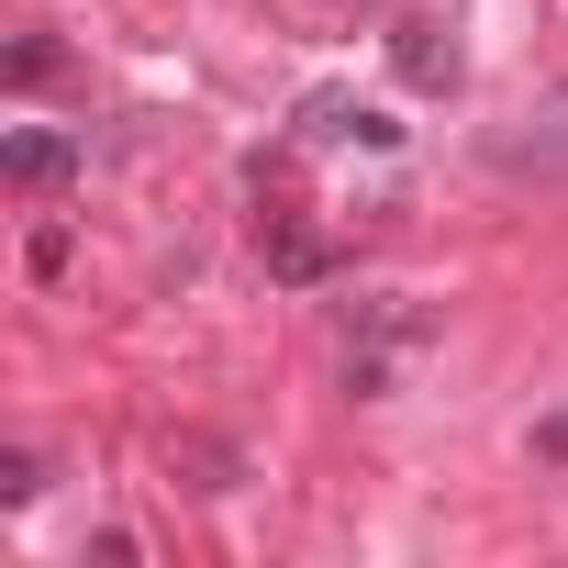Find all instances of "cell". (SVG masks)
<instances>
[{"mask_svg": "<svg viewBox=\"0 0 568 568\" xmlns=\"http://www.w3.org/2000/svg\"><path fill=\"white\" fill-rule=\"evenodd\" d=\"M390 357H402V346H346V390H357V402H390Z\"/></svg>", "mask_w": 568, "mask_h": 568, "instance_id": "9", "label": "cell"}, {"mask_svg": "<svg viewBox=\"0 0 568 568\" xmlns=\"http://www.w3.org/2000/svg\"><path fill=\"white\" fill-rule=\"evenodd\" d=\"M390 68H402V90H424V101H446V90L468 79V57H457V34H446L435 12H402V23H390Z\"/></svg>", "mask_w": 568, "mask_h": 568, "instance_id": "1", "label": "cell"}, {"mask_svg": "<svg viewBox=\"0 0 568 568\" xmlns=\"http://www.w3.org/2000/svg\"><path fill=\"white\" fill-rule=\"evenodd\" d=\"M23 267H34V278H68V223H34V245H23Z\"/></svg>", "mask_w": 568, "mask_h": 568, "instance_id": "10", "label": "cell"}, {"mask_svg": "<svg viewBox=\"0 0 568 568\" xmlns=\"http://www.w3.org/2000/svg\"><path fill=\"white\" fill-rule=\"evenodd\" d=\"M524 123H535V134H501L490 156H501V168H535V179H568V90H557L546 112H524Z\"/></svg>", "mask_w": 568, "mask_h": 568, "instance_id": "5", "label": "cell"}, {"mask_svg": "<svg viewBox=\"0 0 568 568\" xmlns=\"http://www.w3.org/2000/svg\"><path fill=\"white\" fill-rule=\"evenodd\" d=\"M34 490H45V457H0V501H12V513H23Z\"/></svg>", "mask_w": 568, "mask_h": 568, "instance_id": "11", "label": "cell"}, {"mask_svg": "<svg viewBox=\"0 0 568 568\" xmlns=\"http://www.w3.org/2000/svg\"><path fill=\"white\" fill-rule=\"evenodd\" d=\"M0 179H12V190H68V179H79V134H57V123H23L12 145H0Z\"/></svg>", "mask_w": 568, "mask_h": 568, "instance_id": "3", "label": "cell"}, {"mask_svg": "<svg viewBox=\"0 0 568 568\" xmlns=\"http://www.w3.org/2000/svg\"><path fill=\"white\" fill-rule=\"evenodd\" d=\"M57 68H68V45H57V34H23L12 57H0V79H12V90H45Z\"/></svg>", "mask_w": 568, "mask_h": 568, "instance_id": "8", "label": "cell"}, {"mask_svg": "<svg viewBox=\"0 0 568 568\" xmlns=\"http://www.w3.org/2000/svg\"><path fill=\"white\" fill-rule=\"evenodd\" d=\"M168 468H179L190 490H234V479H245V457H234L223 435H168Z\"/></svg>", "mask_w": 568, "mask_h": 568, "instance_id": "6", "label": "cell"}, {"mask_svg": "<svg viewBox=\"0 0 568 568\" xmlns=\"http://www.w3.org/2000/svg\"><path fill=\"white\" fill-rule=\"evenodd\" d=\"M256 245H267V278H291V291H324V278H335V245H324L302 212H267Z\"/></svg>", "mask_w": 568, "mask_h": 568, "instance_id": "2", "label": "cell"}, {"mask_svg": "<svg viewBox=\"0 0 568 568\" xmlns=\"http://www.w3.org/2000/svg\"><path fill=\"white\" fill-rule=\"evenodd\" d=\"M302 134H357V145H402V123H390L379 101H357V90H313V101H302Z\"/></svg>", "mask_w": 568, "mask_h": 568, "instance_id": "4", "label": "cell"}, {"mask_svg": "<svg viewBox=\"0 0 568 568\" xmlns=\"http://www.w3.org/2000/svg\"><path fill=\"white\" fill-rule=\"evenodd\" d=\"M346 324H357L368 346H424V335H435V324H424L413 302H346Z\"/></svg>", "mask_w": 568, "mask_h": 568, "instance_id": "7", "label": "cell"}]
</instances>
